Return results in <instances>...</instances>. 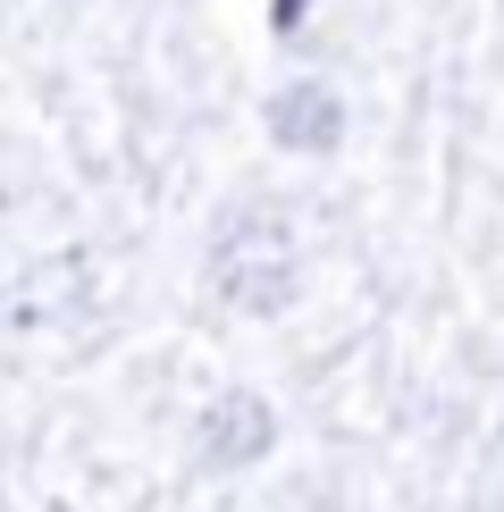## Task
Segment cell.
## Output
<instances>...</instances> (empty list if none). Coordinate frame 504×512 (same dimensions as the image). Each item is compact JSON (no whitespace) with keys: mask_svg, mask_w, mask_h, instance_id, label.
<instances>
[{"mask_svg":"<svg viewBox=\"0 0 504 512\" xmlns=\"http://www.w3.org/2000/svg\"><path fill=\"white\" fill-rule=\"evenodd\" d=\"M210 294L219 303H236L252 319H278L294 303V277H303V252H294V219L278 202H236L219 210V227H210Z\"/></svg>","mask_w":504,"mask_h":512,"instance_id":"obj_1","label":"cell"},{"mask_svg":"<svg viewBox=\"0 0 504 512\" xmlns=\"http://www.w3.org/2000/svg\"><path fill=\"white\" fill-rule=\"evenodd\" d=\"M269 445H278V412H269V395L227 387V395L202 403V420H194V454H202V471H252Z\"/></svg>","mask_w":504,"mask_h":512,"instance_id":"obj_2","label":"cell"},{"mask_svg":"<svg viewBox=\"0 0 504 512\" xmlns=\"http://www.w3.org/2000/svg\"><path fill=\"white\" fill-rule=\"evenodd\" d=\"M269 143L294 160H328L336 143H345V101L328 93V84H286V93H269Z\"/></svg>","mask_w":504,"mask_h":512,"instance_id":"obj_3","label":"cell"}]
</instances>
